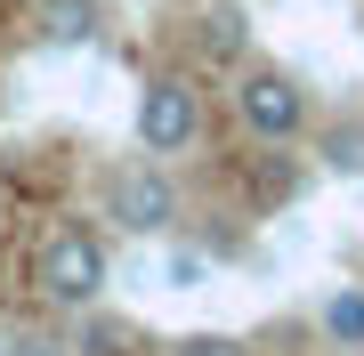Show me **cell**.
Here are the masks:
<instances>
[{"mask_svg":"<svg viewBox=\"0 0 364 356\" xmlns=\"http://www.w3.org/2000/svg\"><path fill=\"white\" fill-rule=\"evenodd\" d=\"M324 340L332 348H364V291L356 284H340L332 300H324Z\"/></svg>","mask_w":364,"mask_h":356,"instance_id":"cell-8","label":"cell"},{"mask_svg":"<svg viewBox=\"0 0 364 356\" xmlns=\"http://www.w3.org/2000/svg\"><path fill=\"white\" fill-rule=\"evenodd\" d=\"M316 162H324L332 178H364V122L356 114L324 122V130H316Z\"/></svg>","mask_w":364,"mask_h":356,"instance_id":"cell-7","label":"cell"},{"mask_svg":"<svg viewBox=\"0 0 364 356\" xmlns=\"http://www.w3.org/2000/svg\"><path fill=\"white\" fill-rule=\"evenodd\" d=\"M195 49H203V65H243L251 57V25H243L235 0H219L210 16H195Z\"/></svg>","mask_w":364,"mask_h":356,"instance_id":"cell-6","label":"cell"},{"mask_svg":"<svg viewBox=\"0 0 364 356\" xmlns=\"http://www.w3.org/2000/svg\"><path fill=\"white\" fill-rule=\"evenodd\" d=\"M105 219H114L122 235H170V227H178V186H170L162 154L105 171Z\"/></svg>","mask_w":364,"mask_h":356,"instance_id":"cell-2","label":"cell"},{"mask_svg":"<svg viewBox=\"0 0 364 356\" xmlns=\"http://www.w3.org/2000/svg\"><path fill=\"white\" fill-rule=\"evenodd\" d=\"M105 243L90 235L81 219H65V227H49L41 235V251H33V291L49 308H97L105 300Z\"/></svg>","mask_w":364,"mask_h":356,"instance_id":"cell-1","label":"cell"},{"mask_svg":"<svg viewBox=\"0 0 364 356\" xmlns=\"http://www.w3.org/2000/svg\"><path fill=\"white\" fill-rule=\"evenodd\" d=\"M0 211H9V195H0Z\"/></svg>","mask_w":364,"mask_h":356,"instance_id":"cell-13","label":"cell"},{"mask_svg":"<svg viewBox=\"0 0 364 356\" xmlns=\"http://www.w3.org/2000/svg\"><path fill=\"white\" fill-rule=\"evenodd\" d=\"M81 356H138V332L114 324V316H90V332H81Z\"/></svg>","mask_w":364,"mask_h":356,"instance_id":"cell-9","label":"cell"},{"mask_svg":"<svg viewBox=\"0 0 364 356\" xmlns=\"http://www.w3.org/2000/svg\"><path fill=\"white\" fill-rule=\"evenodd\" d=\"M235 114H243V130L259 146H291L299 130H308V90L284 73V65H243V81H235Z\"/></svg>","mask_w":364,"mask_h":356,"instance_id":"cell-3","label":"cell"},{"mask_svg":"<svg viewBox=\"0 0 364 356\" xmlns=\"http://www.w3.org/2000/svg\"><path fill=\"white\" fill-rule=\"evenodd\" d=\"M203 138V97L186 73H154L138 90V154H186V146Z\"/></svg>","mask_w":364,"mask_h":356,"instance_id":"cell-4","label":"cell"},{"mask_svg":"<svg viewBox=\"0 0 364 356\" xmlns=\"http://www.w3.org/2000/svg\"><path fill=\"white\" fill-rule=\"evenodd\" d=\"M299 186H308V171H299V162L259 154V203H284V195H299Z\"/></svg>","mask_w":364,"mask_h":356,"instance_id":"cell-10","label":"cell"},{"mask_svg":"<svg viewBox=\"0 0 364 356\" xmlns=\"http://www.w3.org/2000/svg\"><path fill=\"white\" fill-rule=\"evenodd\" d=\"M33 25L49 49H90L105 33V0H33Z\"/></svg>","mask_w":364,"mask_h":356,"instance_id":"cell-5","label":"cell"},{"mask_svg":"<svg viewBox=\"0 0 364 356\" xmlns=\"http://www.w3.org/2000/svg\"><path fill=\"white\" fill-rule=\"evenodd\" d=\"M9 356H57V340H41V332H16V340H9Z\"/></svg>","mask_w":364,"mask_h":356,"instance_id":"cell-12","label":"cell"},{"mask_svg":"<svg viewBox=\"0 0 364 356\" xmlns=\"http://www.w3.org/2000/svg\"><path fill=\"white\" fill-rule=\"evenodd\" d=\"M162 356H251V348L235 340V332H178Z\"/></svg>","mask_w":364,"mask_h":356,"instance_id":"cell-11","label":"cell"},{"mask_svg":"<svg viewBox=\"0 0 364 356\" xmlns=\"http://www.w3.org/2000/svg\"><path fill=\"white\" fill-rule=\"evenodd\" d=\"M0 356H9V340H0Z\"/></svg>","mask_w":364,"mask_h":356,"instance_id":"cell-14","label":"cell"}]
</instances>
